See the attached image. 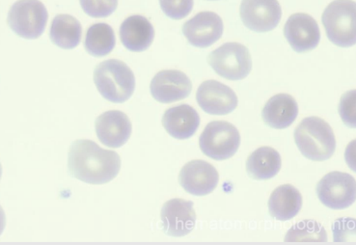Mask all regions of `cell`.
<instances>
[{
    "instance_id": "obj_10",
    "label": "cell",
    "mask_w": 356,
    "mask_h": 245,
    "mask_svg": "<svg viewBox=\"0 0 356 245\" xmlns=\"http://www.w3.org/2000/svg\"><path fill=\"white\" fill-rule=\"evenodd\" d=\"M179 181L188 193L205 196L218 187L219 174L213 165L202 159H194L181 168Z\"/></svg>"
},
{
    "instance_id": "obj_16",
    "label": "cell",
    "mask_w": 356,
    "mask_h": 245,
    "mask_svg": "<svg viewBox=\"0 0 356 245\" xmlns=\"http://www.w3.org/2000/svg\"><path fill=\"white\" fill-rule=\"evenodd\" d=\"M97 136L99 141L111 148H120L131 137V120L124 112L111 110L104 112L96 120Z\"/></svg>"
},
{
    "instance_id": "obj_7",
    "label": "cell",
    "mask_w": 356,
    "mask_h": 245,
    "mask_svg": "<svg viewBox=\"0 0 356 245\" xmlns=\"http://www.w3.org/2000/svg\"><path fill=\"white\" fill-rule=\"evenodd\" d=\"M208 60L213 71L229 81H241L252 70L250 52L240 42H226L211 52Z\"/></svg>"
},
{
    "instance_id": "obj_27",
    "label": "cell",
    "mask_w": 356,
    "mask_h": 245,
    "mask_svg": "<svg viewBox=\"0 0 356 245\" xmlns=\"http://www.w3.org/2000/svg\"><path fill=\"white\" fill-rule=\"evenodd\" d=\"M355 91L348 92L342 97L339 106V113L347 126L355 127Z\"/></svg>"
},
{
    "instance_id": "obj_8",
    "label": "cell",
    "mask_w": 356,
    "mask_h": 245,
    "mask_svg": "<svg viewBox=\"0 0 356 245\" xmlns=\"http://www.w3.org/2000/svg\"><path fill=\"white\" fill-rule=\"evenodd\" d=\"M318 198L325 207L343 210L355 202L356 184L352 175L343 172H330L318 182Z\"/></svg>"
},
{
    "instance_id": "obj_13",
    "label": "cell",
    "mask_w": 356,
    "mask_h": 245,
    "mask_svg": "<svg viewBox=\"0 0 356 245\" xmlns=\"http://www.w3.org/2000/svg\"><path fill=\"white\" fill-rule=\"evenodd\" d=\"M150 90L156 101L171 104L188 97L193 90V84L183 72L164 70L152 79Z\"/></svg>"
},
{
    "instance_id": "obj_21",
    "label": "cell",
    "mask_w": 356,
    "mask_h": 245,
    "mask_svg": "<svg viewBox=\"0 0 356 245\" xmlns=\"http://www.w3.org/2000/svg\"><path fill=\"white\" fill-rule=\"evenodd\" d=\"M282 165L280 154L270 147H261L249 156L246 170L250 177L258 181L270 180L279 173Z\"/></svg>"
},
{
    "instance_id": "obj_12",
    "label": "cell",
    "mask_w": 356,
    "mask_h": 245,
    "mask_svg": "<svg viewBox=\"0 0 356 245\" xmlns=\"http://www.w3.org/2000/svg\"><path fill=\"white\" fill-rule=\"evenodd\" d=\"M284 35L293 51L298 54L316 49L321 40L317 22L305 13L293 14L289 17L284 26Z\"/></svg>"
},
{
    "instance_id": "obj_1",
    "label": "cell",
    "mask_w": 356,
    "mask_h": 245,
    "mask_svg": "<svg viewBox=\"0 0 356 245\" xmlns=\"http://www.w3.org/2000/svg\"><path fill=\"white\" fill-rule=\"evenodd\" d=\"M68 168L71 176L79 181L104 184L119 174L121 159L116 152L102 149L91 140H76L70 147Z\"/></svg>"
},
{
    "instance_id": "obj_23",
    "label": "cell",
    "mask_w": 356,
    "mask_h": 245,
    "mask_svg": "<svg viewBox=\"0 0 356 245\" xmlns=\"http://www.w3.org/2000/svg\"><path fill=\"white\" fill-rule=\"evenodd\" d=\"M115 45V33L108 24L99 22L87 30L84 47L86 52L92 56H106L113 51Z\"/></svg>"
},
{
    "instance_id": "obj_22",
    "label": "cell",
    "mask_w": 356,
    "mask_h": 245,
    "mask_svg": "<svg viewBox=\"0 0 356 245\" xmlns=\"http://www.w3.org/2000/svg\"><path fill=\"white\" fill-rule=\"evenodd\" d=\"M81 22L70 15H58L52 21L49 37L56 46L64 49H73L81 44Z\"/></svg>"
},
{
    "instance_id": "obj_30",
    "label": "cell",
    "mask_w": 356,
    "mask_h": 245,
    "mask_svg": "<svg viewBox=\"0 0 356 245\" xmlns=\"http://www.w3.org/2000/svg\"><path fill=\"white\" fill-rule=\"evenodd\" d=\"M211 1H213V0H211Z\"/></svg>"
},
{
    "instance_id": "obj_14",
    "label": "cell",
    "mask_w": 356,
    "mask_h": 245,
    "mask_svg": "<svg viewBox=\"0 0 356 245\" xmlns=\"http://www.w3.org/2000/svg\"><path fill=\"white\" fill-rule=\"evenodd\" d=\"M196 100L206 113L227 115L236 109L238 97L227 85L218 81H207L199 86Z\"/></svg>"
},
{
    "instance_id": "obj_6",
    "label": "cell",
    "mask_w": 356,
    "mask_h": 245,
    "mask_svg": "<svg viewBox=\"0 0 356 245\" xmlns=\"http://www.w3.org/2000/svg\"><path fill=\"white\" fill-rule=\"evenodd\" d=\"M199 145L207 157L215 161H225L240 148V132L227 121H213L202 132Z\"/></svg>"
},
{
    "instance_id": "obj_17",
    "label": "cell",
    "mask_w": 356,
    "mask_h": 245,
    "mask_svg": "<svg viewBox=\"0 0 356 245\" xmlns=\"http://www.w3.org/2000/svg\"><path fill=\"white\" fill-rule=\"evenodd\" d=\"M120 38L122 44L129 51H147L155 39V29L145 17L134 15L127 17L121 24Z\"/></svg>"
},
{
    "instance_id": "obj_18",
    "label": "cell",
    "mask_w": 356,
    "mask_h": 245,
    "mask_svg": "<svg viewBox=\"0 0 356 245\" xmlns=\"http://www.w3.org/2000/svg\"><path fill=\"white\" fill-rule=\"evenodd\" d=\"M163 125L174 139H188L197 132L200 126V116L193 106L181 104L164 112Z\"/></svg>"
},
{
    "instance_id": "obj_15",
    "label": "cell",
    "mask_w": 356,
    "mask_h": 245,
    "mask_svg": "<svg viewBox=\"0 0 356 245\" xmlns=\"http://www.w3.org/2000/svg\"><path fill=\"white\" fill-rule=\"evenodd\" d=\"M161 217L164 232L168 236L185 237L195 227L196 212L193 203L186 200H169L161 209Z\"/></svg>"
},
{
    "instance_id": "obj_26",
    "label": "cell",
    "mask_w": 356,
    "mask_h": 245,
    "mask_svg": "<svg viewBox=\"0 0 356 245\" xmlns=\"http://www.w3.org/2000/svg\"><path fill=\"white\" fill-rule=\"evenodd\" d=\"M161 10L173 19H181L193 11V0H159Z\"/></svg>"
},
{
    "instance_id": "obj_19",
    "label": "cell",
    "mask_w": 356,
    "mask_h": 245,
    "mask_svg": "<svg viewBox=\"0 0 356 245\" xmlns=\"http://www.w3.org/2000/svg\"><path fill=\"white\" fill-rule=\"evenodd\" d=\"M263 119L268 127L283 129L296 121L298 102L288 94H278L268 100L263 109Z\"/></svg>"
},
{
    "instance_id": "obj_4",
    "label": "cell",
    "mask_w": 356,
    "mask_h": 245,
    "mask_svg": "<svg viewBox=\"0 0 356 245\" xmlns=\"http://www.w3.org/2000/svg\"><path fill=\"white\" fill-rule=\"evenodd\" d=\"M356 4L353 0H334L325 12L322 21L330 42L341 47L355 46Z\"/></svg>"
},
{
    "instance_id": "obj_28",
    "label": "cell",
    "mask_w": 356,
    "mask_h": 245,
    "mask_svg": "<svg viewBox=\"0 0 356 245\" xmlns=\"http://www.w3.org/2000/svg\"><path fill=\"white\" fill-rule=\"evenodd\" d=\"M5 225H6V216H5L3 209L0 206V236L4 231Z\"/></svg>"
},
{
    "instance_id": "obj_5",
    "label": "cell",
    "mask_w": 356,
    "mask_h": 245,
    "mask_svg": "<svg viewBox=\"0 0 356 245\" xmlns=\"http://www.w3.org/2000/svg\"><path fill=\"white\" fill-rule=\"evenodd\" d=\"M49 13L40 0H17L8 13V24L17 36L34 40L46 30Z\"/></svg>"
},
{
    "instance_id": "obj_24",
    "label": "cell",
    "mask_w": 356,
    "mask_h": 245,
    "mask_svg": "<svg viewBox=\"0 0 356 245\" xmlns=\"http://www.w3.org/2000/svg\"><path fill=\"white\" fill-rule=\"evenodd\" d=\"M285 242H327V235L325 230L318 222L305 221L296 223L292 229L289 231L285 237Z\"/></svg>"
},
{
    "instance_id": "obj_9",
    "label": "cell",
    "mask_w": 356,
    "mask_h": 245,
    "mask_svg": "<svg viewBox=\"0 0 356 245\" xmlns=\"http://www.w3.org/2000/svg\"><path fill=\"white\" fill-rule=\"evenodd\" d=\"M241 21L252 31H271L282 17L278 0H243L240 9Z\"/></svg>"
},
{
    "instance_id": "obj_25",
    "label": "cell",
    "mask_w": 356,
    "mask_h": 245,
    "mask_svg": "<svg viewBox=\"0 0 356 245\" xmlns=\"http://www.w3.org/2000/svg\"><path fill=\"white\" fill-rule=\"evenodd\" d=\"M84 13L92 17H108L118 6V0H79Z\"/></svg>"
},
{
    "instance_id": "obj_3",
    "label": "cell",
    "mask_w": 356,
    "mask_h": 245,
    "mask_svg": "<svg viewBox=\"0 0 356 245\" xmlns=\"http://www.w3.org/2000/svg\"><path fill=\"white\" fill-rule=\"evenodd\" d=\"M97 89L106 100L115 104L128 101L136 89V77L128 65L118 59L102 62L94 71Z\"/></svg>"
},
{
    "instance_id": "obj_11",
    "label": "cell",
    "mask_w": 356,
    "mask_h": 245,
    "mask_svg": "<svg viewBox=\"0 0 356 245\" xmlns=\"http://www.w3.org/2000/svg\"><path fill=\"white\" fill-rule=\"evenodd\" d=\"M222 19L213 12H201L186 22L183 33L189 44L205 49L213 46L222 36Z\"/></svg>"
},
{
    "instance_id": "obj_29",
    "label": "cell",
    "mask_w": 356,
    "mask_h": 245,
    "mask_svg": "<svg viewBox=\"0 0 356 245\" xmlns=\"http://www.w3.org/2000/svg\"><path fill=\"white\" fill-rule=\"evenodd\" d=\"M1 177H2V166H1V164H0V180H1Z\"/></svg>"
},
{
    "instance_id": "obj_2",
    "label": "cell",
    "mask_w": 356,
    "mask_h": 245,
    "mask_svg": "<svg viewBox=\"0 0 356 245\" xmlns=\"http://www.w3.org/2000/svg\"><path fill=\"white\" fill-rule=\"evenodd\" d=\"M295 141L301 155L310 161H326L335 152L336 139L332 127L318 117H308L300 122L295 131Z\"/></svg>"
},
{
    "instance_id": "obj_20",
    "label": "cell",
    "mask_w": 356,
    "mask_h": 245,
    "mask_svg": "<svg viewBox=\"0 0 356 245\" xmlns=\"http://www.w3.org/2000/svg\"><path fill=\"white\" fill-rule=\"evenodd\" d=\"M302 207L300 192L291 184H283L275 189L268 200V211L273 219L288 221L298 216Z\"/></svg>"
}]
</instances>
